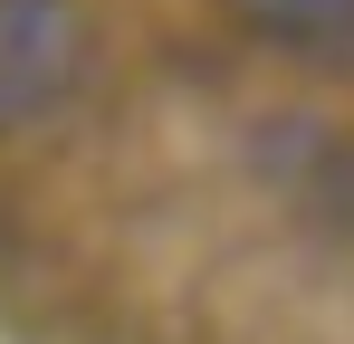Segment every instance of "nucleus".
Returning <instances> with one entry per match:
<instances>
[{"mask_svg":"<svg viewBox=\"0 0 354 344\" xmlns=\"http://www.w3.org/2000/svg\"><path fill=\"white\" fill-rule=\"evenodd\" d=\"M249 10H268L278 29H326V19H354V0H249Z\"/></svg>","mask_w":354,"mask_h":344,"instance_id":"nucleus-2","label":"nucleus"},{"mask_svg":"<svg viewBox=\"0 0 354 344\" xmlns=\"http://www.w3.org/2000/svg\"><path fill=\"white\" fill-rule=\"evenodd\" d=\"M77 0H0V134L39 124L77 86Z\"/></svg>","mask_w":354,"mask_h":344,"instance_id":"nucleus-1","label":"nucleus"}]
</instances>
